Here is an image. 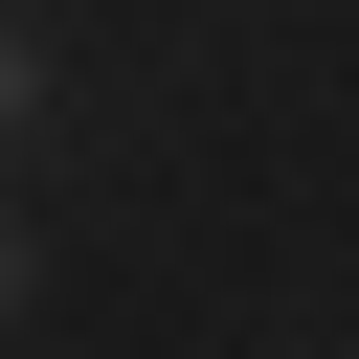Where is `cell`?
Here are the masks:
<instances>
[{
  "label": "cell",
  "instance_id": "obj_2",
  "mask_svg": "<svg viewBox=\"0 0 359 359\" xmlns=\"http://www.w3.org/2000/svg\"><path fill=\"white\" fill-rule=\"evenodd\" d=\"M0 314H22V247H0Z\"/></svg>",
  "mask_w": 359,
  "mask_h": 359
},
{
  "label": "cell",
  "instance_id": "obj_1",
  "mask_svg": "<svg viewBox=\"0 0 359 359\" xmlns=\"http://www.w3.org/2000/svg\"><path fill=\"white\" fill-rule=\"evenodd\" d=\"M22 112H45V22H0V135H22Z\"/></svg>",
  "mask_w": 359,
  "mask_h": 359
}]
</instances>
